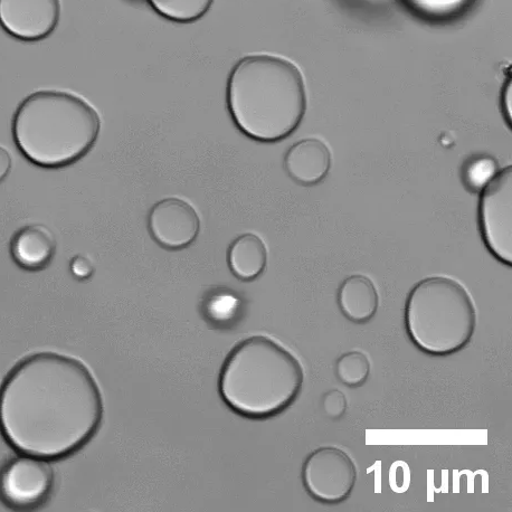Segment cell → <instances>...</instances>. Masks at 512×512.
Masks as SVG:
<instances>
[{
    "label": "cell",
    "mask_w": 512,
    "mask_h": 512,
    "mask_svg": "<svg viewBox=\"0 0 512 512\" xmlns=\"http://www.w3.org/2000/svg\"><path fill=\"white\" fill-rule=\"evenodd\" d=\"M498 170L495 159L481 156L469 161L464 168V183L474 192H479Z\"/></svg>",
    "instance_id": "ac0fdd59"
},
{
    "label": "cell",
    "mask_w": 512,
    "mask_h": 512,
    "mask_svg": "<svg viewBox=\"0 0 512 512\" xmlns=\"http://www.w3.org/2000/svg\"><path fill=\"white\" fill-rule=\"evenodd\" d=\"M412 11L426 20H450L462 14L474 0H403Z\"/></svg>",
    "instance_id": "2e32d148"
},
{
    "label": "cell",
    "mask_w": 512,
    "mask_h": 512,
    "mask_svg": "<svg viewBox=\"0 0 512 512\" xmlns=\"http://www.w3.org/2000/svg\"><path fill=\"white\" fill-rule=\"evenodd\" d=\"M303 382L299 359L277 340L258 335L242 340L227 355L218 391L236 414L267 420L297 401Z\"/></svg>",
    "instance_id": "3957f363"
},
{
    "label": "cell",
    "mask_w": 512,
    "mask_h": 512,
    "mask_svg": "<svg viewBox=\"0 0 512 512\" xmlns=\"http://www.w3.org/2000/svg\"><path fill=\"white\" fill-rule=\"evenodd\" d=\"M333 158L324 141L308 138L292 145L284 156V169L298 184L311 186L324 180Z\"/></svg>",
    "instance_id": "8fae6325"
},
{
    "label": "cell",
    "mask_w": 512,
    "mask_h": 512,
    "mask_svg": "<svg viewBox=\"0 0 512 512\" xmlns=\"http://www.w3.org/2000/svg\"><path fill=\"white\" fill-rule=\"evenodd\" d=\"M407 335L421 352L445 357L466 348L477 328V309L461 282L444 276L425 278L407 296Z\"/></svg>",
    "instance_id": "5b68a950"
},
{
    "label": "cell",
    "mask_w": 512,
    "mask_h": 512,
    "mask_svg": "<svg viewBox=\"0 0 512 512\" xmlns=\"http://www.w3.org/2000/svg\"><path fill=\"white\" fill-rule=\"evenodd\" d=\"M308 495L322 504L337 505L352 496L358 478L355 461L343 449L322 447L311 452L302 466Z\"/></svg>",
    "instance_id": "ba28073f"
},
{
    "label": "cell",
    "mask_w": 512,
    "mask_h": 512,
    "mask_svg": "<svg viewBox=\"0 0 512 512\" xmlns=\"http://www.w3.org/2000/svg\"><path fill=\"white\" fill-rule=\"evenodd\" d=\"M55 474L49 461L17 455L0 467V501L16 511H32L50 499Z\"/></svg>",
    "instance_id": "52a82bcc"
},
{
    "label": "cell",
    "mask_w": 512,
    "mask_h": 512,
    "mask_svg": "<svg viewBox=\"0 0 512 512\" xmlns=\"http://www.w3.org/2000/svg\"><path fill=\"white\" fill-rule=\"evenodd\" d=\"M60 18L61 0H0V26L21 41L46 39Z\"/></svg>",
    "instance_id": "9c48e42d"
},
{
    "label": "cell",
    "mask_w": 512,
    "mask_h": 512,
    "mask_svg": "<svg viewBox=\"0 0 512 512\" xmlns=\"http://www.w3.org/2000/svg\"><path fill=\"white\" fill-rule=\"evenodd\" d=\"M103 400L80 360L56 353L25 357L0 388V433L18 453L47 461L82 450L98 433Z\"/></svg>",
    "instance_id": "6da1fadb"
},
{
    "label": "cell",
    "mask_w": 512,
    "mask_h": 512,
    "mask_svg": "<svg viewBox=\"0 0 512 512\" xmlns=\"http://www.w3.org/2000/svg\"><path fill=\"white\" fill-rule=\"evenodd\" d=\"M55 251L54 235L43 225L24 226L12 237V258L25 271L46 269L54 259Z\"/></svg>",
    "instance_id": "7c38bea8"
},
{
    "label": "cell",
    "mask_w": 512,
    "mask_h": 512,
    "mask_svg": "<svg viewBox=\"0 0 512 512\" xmlns=\"http://www.w3.org/2000/svg\"><path fill=\"white\" fill-rule=\"evenodd\" d=\"M71 270L75 277L79 279H88L93 272L91 263L81 256L75 258L71 264Z\"/></svg>",
    "instance_id": "44dd1931"
},
{
    "label": "cell",
    "mask_w": 512,
    "mask_h": 512,
    "mask_svg": "<svg viewBox=\"0 0 512 512\" xmlns=\"http://www.w3.org/2000/svg\"><path fill=\"white\" fill-rule=\"evenodd\" d=\"M12 168V157L8 151L0 146V183L8 176Z\"/></svg>",
    "instance_id": "7402d4cb"
},
{
    "label": "cell",
    "mask_w": 512,
    "mask_h": 512,
    "mask_svg": "<svg viewBox=\"0 0 512 512\" xmlns=\"http://www.w3.org/2000/svg\"><path fill=\"white\" fill-rule=\"evenodd\" d=\"M338 307L354 324H367L377 314L379 296L375 283L363 274H353L341 282L337 293Z\"/></svg>",
    "instance_id": "4fadbf2b"
},
{
    "label": "cell",
    "mask_w": 512,
    "mask_h": 512,
    "mask_svg": "<svg viewBox=\"0 0 512 512\" xmlns=\"http://www.w3.org/2000/svg\"><path fill=\"white\" fill-rule=\"evenodd\" d=\"M147 2L166 20L186 24L201 20L210 12L215 0H147Z\"/></svg>",
    "instance_id": "9a60e30c"
},
{
    "label": "cell",
    "mask_w": 512,
    "mask_h": 512,
    "mask_svg": "<svg viewBox=\"0 0 512 512\" xmlns=\"http://www.w3.org/2000/svg\"><path fill=\"white\" fill-rule=\"evenodd\" d=\"M479 226L495 258L512 265V167L498 169L479 191Z\"/></svg>",
    "instance_id": "8992f818"
},
{
    "label": "cell",
    "mask_w": 512,
    "mask_h": 512,
    "mask_svg": "<svg viewBox=\"0 0 512 512\" xmlns=\"http://www.w3.org/2000/svg\"><path fill=\"white\" fill-rule=\"evenodd\" d=\"M227 107L245 136L261 142L281 141L305 118V79L295 63L281 56H244L231 71Z\"/></svg>",
    "instance_id": "7a4b0ae2"
},
{
    "label": "cell",
    "mask_w": 512,
    "mask_h": 512,
    "mask_svg": "<svg viewBox=\"0 0 512 512\" xmlns=\"http://www.w3.org/2000/svg\"><path fill=\"white\" fill-rule=\"evenodd\" d=\"M371 374V362L359 350L341 355L336 363L338 381L348 387L363 386Z\"/></svg>",
    "instance_id": "e0dca14e"
},
{
    "label": "cell",
    "mask_w": 512,
    "mask_h": 512,
    "mask_svg": "<svg viewBox=\"0 0 512 512\" xmlns=\"http://www.w3.org/2000/svg\"><path fill=\"white\" fill-rule=\"evenodd\" d=\"M232 273L242 281H253L262 276L268 264L267 246L260 236L245 233L231 244L227 255Z\"/></svg>",
    "instance_id": "5bb4252c"
},
{
    "label": "cell",
    "mask_w": 512,
    "mask_h": 512,
    "mask_svg": "<svg viewBox=\"0 0 512 512\" xmlns=\"http://www.w3.org/2000/svg\"><path fill=\"white\" fill-rule=\"evenodd\" d=\"M148 227L153 239L165 249H185L201 232V218L195 208L177 197L161 199L151 208Z\"/></svg>",
    "instance_id": "30bf717a"
},
{
    "label": "cell",
    "mask_w": 512,
    "mask_h": 512,
    "mask_svg": "<svg viewBox=\"0 0 512 512\" xmlns=\"http://www.w3.org/2000/svg\"><path fill=\"white\" fill-rule=\"evenodd\" d=\"M324 411L331 420H339L347 411L348 401L346 395L339 390H331L322 398Z\"/></svg>",
    "instance_id": "ffe728a7"
},
{
    "label": "cell",
    "mask_w": 512,
    "mask_h": 512,
    "mask_svg": "<svg viewBox=\"0 0 512 512\" xmlns=\"http://www.w3.org/2000/svg\"><path fill=\"white\" fill-rule=\"evenodd\" d=\"M236 314V300L227 297L216 299L207 310L208 321L218 329H230L235 322Z\"/></svg>",
    "instance_id": "d6986e66"
},
{
    "label": "cell",
    "mask_w": 512,
    "mask_h": 512,
    "mask_svg": "<svg viewBox=\"0 0 512 512\" xmlns=\"http://www.w3.org/2000/svg\"><path fill=\"white\" fill-rule=\"evenodd\" d=\"M12 130L17 148L31 163L61 168L90 153L100 135L101 119L77 94L43 90L23 100Z\"/></svg>",
    "instance_id": "277c9868"
}]
</instances>
